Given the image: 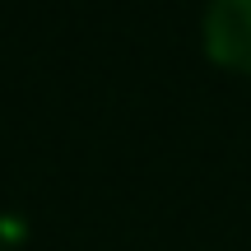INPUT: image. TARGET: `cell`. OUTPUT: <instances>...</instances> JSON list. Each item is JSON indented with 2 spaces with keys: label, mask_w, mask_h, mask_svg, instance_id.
Segmentation results:
<instances>
[{
  "label": "cell",
  "mask_w": 251,
  "mask_h": 251,
  "mask_svg": "<svg viewBox=\"0 0 251 251\" xmlns=\"http://www.w3.org/2000/svg\"><path fill=\"white\" fill-rule=\"evenodd\" d=\"M205 51L219 65L251 70V0H209Z\"/></svg>",
  "instance_id": "1"
}]
</instances>
